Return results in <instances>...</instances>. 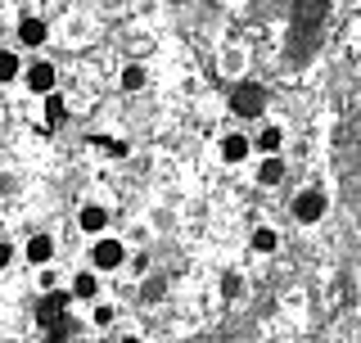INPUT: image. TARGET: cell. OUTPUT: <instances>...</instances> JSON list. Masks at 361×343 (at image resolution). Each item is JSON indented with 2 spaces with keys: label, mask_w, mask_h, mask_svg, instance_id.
Returning <instances> with one entry per match:
<instances>
[{
  "label": "cell",
  "mask_w": 361,
  "mask_h": 343,
  "mask_svg": "<svg viewBox=\"0 0 361 343\" xmlns=\"http://www.w3.org/2000/svg\"><path fill=\"white\" fill-rule=\"evenodd\" d=\"M231 109L240 113V118H257V113L267 109V90L257 86V82H240V86H235V95H231Z\"/></svg>",
  "instance_id": "obj_1"
},
{
  "label": "cell",
  "mask_w": 361,
  "mask_h": 343,
  "mask_svg": "<svg viewBox=\"0 0 361 343\" xmlns=\"http://www.w3.org/2000/svg\"><path fill=\"white\" fill-rule=\"evenodd\" d=\"M293 217H298L302 226H316L325 217V194L321 190H302L298 199H293Z\"/></svg>",
  "instance_id": "obj_2"
},
{
  "label": "cell",
  "mask_w": 361,
  "mask_h": 343,
  "mask_svg": "<svg viewBox=\"0 0 361 343\" xmlns=\"http://www.w3.org/2000/svg\"><path fill=\"white\" fill-rule=\"evenodd\" d=\"M68 303H73V294H68V289H50V294L37 303V321H41V325H59Z\"/></svg>",
  "instance_id": "obj_3"
},
{
  "label": "cell",
  "mask_w": 361,
  "mask_h": 343,
  "mask_svg": "<svg viewBox=\"0 0 361 343\" xmlns=\"http://www.w3.org/2000/svg\"><path fill=\"white\" fill-rule=\"evenodd\" d=\"M90 258H95V267H99V271H113V267H122L127 248H122V239H95Z\"/></svg>",
  "instance_id": "obj_4"
},
{
  "label": "cell",
  "mask_w": 361,
  "mask_h": 343,
  "mask_svg": "<svg viewBox=\"0 0 361 343\" xmlns=\"http://www.w3.org/2000/svg\"><path fill=\"white\" fill-rule=\"evenodd\" d=\"M27 86H32V95H50V90H54V64L37 59L27 68Z\"/></svg>",
  "instance_id": "obj_5"
},
{
  "label": "cell",
  "mask_w": 361,
  "mask_h": 343,
  "mask_svg": "<svg viewBox=\"0 0 361 343\" xmlns=\"http://www.w3.org/2000/svg\"><path fill=\"white\" fill-rule=\"evenodd\" d=\"M77 226H82L86 235H104V226H109V208H104V203H86L82 217H77Z\"/></svg>",
  "instance_id": "obj_6"
},
{
  "label": "cell",
  "mask_w": 361,
  "mask_h": 343,
  "mask_svg": "<svg viewBox=\"0 0 361 343\" xmlns=\"http://www.w3.org/2000/svg\"><path fill=\"white\" fill-rule=\"evenodd\" d=\"M50 258H54V239L50 235H32L27 239V262H32V267H45Z\"/></svg>",
  "instance_id": "obj_7"
},
{
  "label": "cell",
  "mask_w": 361,
  "mask_h": 343,
  "mask_svg": "<svg viewBox=\"0 0 361 343\" xmlns=\"http://www.w3.org/2000/svg\"><path fill=\"white\" fill-rule=\"evenodd\" d=\"M248 154H253L248 136H226V140H221V158H226V163H244Z\"/></svg>",
  "instance_id": "obj_8"
},
{
  "label": "cell",
  "mask_w": 361,
  "mask_h": 343,
  "mask_svg": "<svg viewBox=\"0 0 361 343\" xmlns=\"http://www.w3.org/2000/svg\"><path fill=\"white\" fill-rule=\"evenodd\" d=\"M257 181H262V186H280V181H285V163H280L276 154L262 158V163H257Z\"/></svg>",
  "instance_id": "obj_9"
},
{
  "label": "cell",
  "mask_w": 361,
  "mask_h": 343,
  "mask_svg": "<svg viewBox=\"0 0 361 343\" xmlns=\"http://www.w3.org/2000/svg\"><path fill=\"white\" fill-rule=\"evenodd\" d=\"M18 37H23V45H41L45 37H50V28H45L41 18H23L18 23Z\"/></svg>",
  "instance_id": "obj_10"
},
{
  "label": "cell",
  "mask_w": 361,
  "mask_h": 343,
  "mask_svg": "<svg viewBox=\"0 0 361 343\" xmlns=\"http://www.w3.org/2000/svg\"><path fill=\"white\" fill-rule=\"evenodd\" d=\"M280 145H285V136H280V127H262V131H257V150H262L267 158L276 154Z\"/></svg>",
  "instance_id": "obj_11"
},
{
  "label": "cell",
  "mask_w": 361,
  "mask_h": 343,
  "mask_svg": "<svg viewBox=\"0 0 361 343\" xmlns=\"http://www.w3.org/2000/svg\"><path fill=\"white\" fill-rule=\"evenodd\" d=\"M68 294H73V299H95V294H99V280L90 276V271H86V276H73V289H68Z\"/></svg>",
  "instance_id": "obj_12"
},
{
  "label": "cell",
  "mask_w": 361,
  "mask_h": 343,
  "mask_svg": "<svg viewBox=\"0 0 361 343\" xmlns=\"http://www.w3.org/2000/svg\"><path fill=\"white\" fill-rule=\"evenodd\" d=\"M45 118H50V127H59V122L68 118V104H63V95H45Z\"/></svg>",
  "instance_id": "obj_13"
},
{
  "label": "cell",
  "mask_w": 361,
  "mask_h": 343,
  "mask_svg": "<svg viewBox=\"0 0 361 343\" xmlns=\"http://www.w3.org/2000/svg\"><path fill=\"white\" fill-rule=\"evenodd\" d=\"M276 231H271V226H257V231H253V248H257V253H276Z\"/></svg>",
  "instance_id": "obj_14"
},
{
  "label": "cell",
  "mask_w": 361,
  "mask_h": 343,
  "mask_svg": "<svg viewBox=\"0 0 361 343\" xmlns=\"http://www.w3.org/2000/svg\"><path fill=\"white\" fill-rule=\"evenodd\" d=\"M122 86H127V90H140V86H145V68H140V64L122 68Z\"/></svg>",
  "instance_id": "obj_15"
},
{
  "label": "cell",
  "mask_w": 361,
  "mask_h": 343,
  "mask_svg": "<svg viewBox=\"0 0 361 343\" xmlns=\"http://www.w3.org/2000/svg\"><path fill=\"white\" fill-rule=\"evenodd\" d=\"M18 77V59L9 50H0V82H14Z\"/></svg>",
  "instance_id": "obj_16"
},
{
  "label": "cell",
  "mask_w": 361,
  "mask_h": 343,
  "mask_svg": "<svg viewBox=\"0 0 361 343\" xmlns=\"http://www.w3.org/2000/svg\"><path fill=\"white\" fill-rule=\"evenodd\" d=\"M240 289H244V280H240V276H226V280H221V294H226V299H235Z\"/></svg>",
  "instance_id": "obj_17"
},
{
  "label": "cell",
  "mask_w": 361,
  "mask_h": 343,
  "mask_svg": "<svg viewBox=\"0 0 361 343\" xmlns=\"http://www.w3.org/2000/svg\"><path fill=\"white\" fill-rule=\"evenodd\" d=\"M113 321V307H95V325H109Z\"/></svg>",
  "instance_id": "obj_18"
},
{
  "label": "cell",
  "mask_w": 361,
  "mask_h": 343,
  "mask_svg": "<svg viewBox=\"0 0 361 343\" xmlns=\"http://www.w3.org/2000/svg\"><path fill=\"white\" fill-rule=\"evenodd\" d=\"M9 258H14V248H9L5 239H0V267H9Z\"/></svg>",
  "instance_id": "obj_19"
},
{
  "label": "cell",
  "mask_w": 361,
  "mask_h": 343,
  "mask_svg": "<svg viewBox=\"0 0 361 343\" xmlns=\"http://www.w3.org/2000/svg\"><path fill=\"white\" fill-rule=\"evenodd\" d=\"M118 343H140V339H118Z\"/></svg>",
  "instance_id": "obj_20"
}]
</instances>
